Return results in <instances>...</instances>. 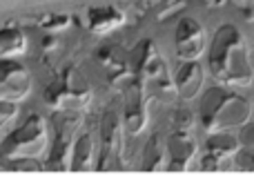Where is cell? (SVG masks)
<instances>
[{"mask_svg": "<svg viewBox=\"0 0 254 185\" xmlns=\"http://www.w3.org/2000/svg\"><path fill=\"white\" fill-rule=\"evenodd\" d=\"M210 71L216 80L228 85H250L254 78V69L248 45L239 27L221 25L214 31L210 43Z\"/></svg>", "mask_w": 254, "mask_h": 185, "instance_id": "obj_1", "label": "cell"}, {"mask_svg": "<svg viewBox=\"0 0 254 185\" xmlns=\"http://www.w3.org/2000/svg\"><path fill=\"white\" fill-rule=\"evenodd\" d=\"M201 125L207 132L241 127L250 121L252 105L239 94L223 87H210L201 98Z\"/></svg>", "mask_w": 254, "mask_h": 185, "instance_id": "obj_2", "label": "cell"}, {"mask_svg": "<svg viewBox=\"0 0 254 185\" xmlns=\"http://www.w3.org/2000/svg\"><path fill=\"white\" fill-rule=\"evenodd\" d=\"M47 145V125L43 116L31 114L18 129L2 141L0 150L4 156H38Z\"/></svg>", "mask_w": 254, "mask_h": 185, "instance_id": "obj_3", "label": "cell"}, {"mask_svg": "<svg viewBox=\"0 0 254 185\" xmlns=\"http://www.w3.org/2000/svg\"><path fill=\"white\" fill-rule=\"evenodd\" d=\"M80 125V116L74 110H61L54 119V127H56V138H54V147L49 154L47 168L49 170H67V150L74 147V134Z\"/></svg>", "mask_w": 254, "mask_h": 185, "instance_id": "obj_4", "label": "cell"}, {"mask_svg": "<svg viewBox=\"0 0 254 185\" xmlns=\"http://www.w3.org/2000/svg\"><path fill=\"white\" fill-rule=\"evenodd\" d=\"M92 98V92H89L87 85H76L74 78L65 76V78L56 80L54 85H49L45 89V101L49 105H54L56 110H80L85 107Z\"/></svg>", "mask_w": 254, "mask_h": 185, "instance_id": "obj_5", "label": "cell"}, {"mask_svg": "<svg viewBox=\"0 0 254 185\" xmlns=\"http://www.w3.org/2000/svg\"><path fill=\"white\" fill-rule=\"evenodd\" d=\"M31 87L29 71L25 65L9 58H0V101H20Z\"/></svg>", "mask_w": 254, "mask_h": 185, "instance_id": "obj_6", "label": "cell"}, {"mask_svg": "<svg viewBox=\"0 0 254 185\" xmlns=\"http://www.w3.org/2000/svg\"><path fill=\"white\" fill-rule=\"evenodd\" d=\"M101 141H103V152L98 168L101 170L116 168L121 159V147H123V127H121V119L116 112H107L105 119H103Z\"/></svg>", "mask_w": 254, "mask_h": 185, "instance_id": "obj_7", "label": "cell"}, {"mask_svg": "<svg viewBox=\"0 0 254 185\" xmlns=\"http://www.w3.org/2000/svg\"><path fill=\"white\" fill-rule=\"evenodd\" d=\"M174 45H176V54L183 61H196L203 54V49H205V31L194 18H183L176 25Z\"/></svg>", "mask_w": 254, "mask_h": 185, "instance_id": "obj_8", "label": "cell"}, {"mask_svg": "<svg viewBox=\"0 0 254 185\" xmlns=\"http://www.w3.org/2000/svg\"><path fill=\"white\" fill-rule=\"evenodd\" d=\"M167 154H170V170H185L192 156L196 154V141L190 136V132L176 129L167 138Z\"/></svg>", "mask_w": 254, "mask_h": 185, "instance_id": "obj_9", "label": "cell"}, {"mask_svg": "<svg viewBox=\"0 0 254 185\" xmlns=\"http://www.w3.org/2000/svg\"><path fill=\"white\" fill-rule=\"evenodd\" d=\"M174 85L181 98H194L203 87V67L196 61H185L176 71Z\"/></svg>", "mask_w": 254, "mask_h": 185, "instance_id": "obj_10", "label": "cell"}, {"mask_svg": "<svg viewBox=\"0 0 254 185\" xmlns=\"http://www.w3.org/2000/svg\"><path fill=\"white\" fill-rule=\"evenodd\" d=\"M143 80L134 83L127 94V107H125V127L127 132L136 134L145 125V98H143Z\"/></svg>", "mask_w": 254, "mask_h": 185, "instance_id": "obj_11", "label": "cell"}, {"mask_svg": "<svg viewBox=\"0 0 254 185\" xmlns=\"http://www.w3.org/2000/svg\"><path fill=\"white\" fill-rule=\"evenodd\" d=\"M241 147V141L239 136L230 134L228 129H221V132H212L210 138H207V152L219 159H225L230 154H237V150Z\"/></svg>", "mask_w": 254, "mask_h": 185, "instance_id": "obj_12", "label": "cell"}, {"mask_svg": "<svg viewBox=\"0 0 254 185\" xmlns=\"http://www.w3.org/2000/svg\"><path fill=\"white\" fill-rule=\"evenodd\" d=\"M92 156H94V138L92 134H80L76 138L74 147H71V170H87L92 165Z\"/></svg>", "mask_w": 254, "mask_h": 185, "instance_id": "obj_13", "label": "cell"}, {"mask_svg": "<svg viewBox=\"0 0 254 185\" xmlns=\"http://www.w3.org/2000/svg\"><path fill=\"white\" fill-rule=\"evenodd\" d=\"M167 154V143H163L161 134H154L145 145V156H143V168L145 170H158L163 168V161Z\"/></svg>", "mask_w": 254, "mask_h": 185, "instance_id": "obj_14", "label": "cell"}, {"mask_svg": "<svg viewBox=\"0 0 254 185\" xmlns=\"http://www.w3.org/2000/svg\"><path fill=\"white\" fill-rule=\"evenodd\" d=\"M123 22V13L116 11L114 7H103V9H92L89 11V27L94 31H107Z\"/></svg>", "mask_w": 254, "mask_h": 185, "instance_id": "obj_15", "label": "cell"}, {"mask_svg": "<svg viewBox=\"0 0 254 185\" xmlns=\"http://www.w3.org/2000/svg\"><path fill=\"white\" fill-rule=\"evenodd\" d=\"M25 52V36L18 29H0V58Z\"/></svg>", "mask_w": 254, "mask_h": 185, "instance_id": "obj_16", "label": "cell"}, {"mask_svg": "<svg viewBox=\"0 0 254 185\" xmlns=\"http://www.w3.org/2000/svg\"><path fill=\"white\" fill-rule=\"evenodd\" d=\"M234 163H237L239 170H248V172H254V147H243L237 150L234 154Z\"/></svg>", "mask_w": 254, "mask_h": 185, "instance_id": "obj_17", "label": "cell"}, {"mask_svg": "<svg viewBox=\"0 0 254 185\" xmlns=\"http://www.w3.org/2000/svg\"><path fill=\"white\" fill-rule=\"evenodd\" d=\"M18 114V107L13 101H0V129L9 123L11 119H16Z\"/></svg>", "mask_w": 254, "mask_h": 185, "instance_id": "obj_18", "label": "cell"}, {"mask_svg": "<svg viewBox=\"0 0 254 185\" xmlns=\"http://www.w3.org/2000/svg\"><path fill=\"white\" fill-rule=\"evenodd\" d=\"M192 123H194V119H192V114H190L188 110H179V112H176L174 125H176V129H179V132H190V129H192Z\"/></svg>", "mask_w": 254, "mask_h": 185, "instance_id": "obj_19", "label": "cell"}, {"mask_svg": "<svg viewBox=\"0 0 254 185\" xmlns=\"http://www.w3.org/2000/svg\"><path fill=\"white\" fill-rule=\"evenodd\" d=\"M239 141L243 147H254V123L248 121L246 125H241V132H239Z\"/></svg>", "mask_w": 254, "mask_h": 185, "instance_id": "obj_20", "label": "cell"}, {"mask_svg": "<svg viewBox=\"0 0 254 185\" xmlns=\"http://www.w3.org/2000/svg\"><path fill=\"white\" fill-rule=\"evenodd\" d=\"M201 168L203 170H219L221 168V159L207 152V156H203V161H201Z\"/></svg>", "mask_w": 254, "mask_h": 185, "instance_id": "obj_21", "label": "cell"}]
</instances>
